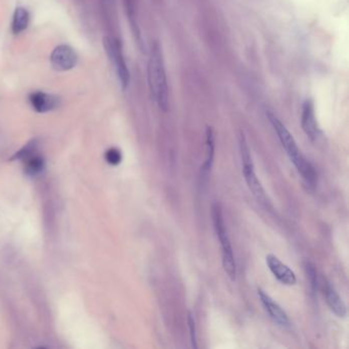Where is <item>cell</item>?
<instances>
[{
    "label": "cell",
    "instance_id": "6da1fadb",
    "mask_svg": "<svg viewBox=\"0 0 349 349\" xmlns=\"http://www.w3.org/2000/svg\"><path fill=\"white\" fill-rule=\"evenodd\" d=\"M266 116L271 126L273 127L278 139H280L282 147L284 148L291 162L296 167L298 173L302 176V178H303V180L309 185V187L311 188L315 187L316 181H317V175H316L315 169L312 166L311 163L303 155H302L291 132L287 129V127L283 124V122L278 119L272 112L267 111Z\"/></svg>",
    "mask_w": 349,
    "mask_h": 349
},
{
    "label": "cell",
    "instance_id": "7a4b0ae2",
    "mask_svg": "<svg viewBox=\"0 0 349 349\" xmlns=\"http://www.w3.org/2000/svg\"><path fill=\"white\" fill-rule=\"evenodd\" d=\"M148 82L152 98L160 110L167 112L169 109V90L166 77L164 59L158 42L152 45L148 63Z\"/></svg>",
    "mask_w": 349,
    "mask_h": 349
},
{
    "label": "cell",
    "instance_id": "3957f363",
    "mask_svg": "<svg viewBox=\"0 0 349 349\" xmlns=\"http://www.w3.org/2000/svg\"><path fill=\"white\" fill-rule=\"evenodd\" d=\"M239 147H240V156L242 160L243 174L250 192L252 193L254 198L257 200L263 207H265L266 209H270L271 208L270 200L268 199L260 180L258 179L257 175H256L254 163L251 156V151L249 149L247 139L243 132H241L240 134Z\"/></svg>",
    "mask_w": 349,
    "mask_h": 349
},
{
    "label": "cell",
    "instance_id": "277c9868",
    "mask_svg": "<svg viewBox=\"0 0 349 349\" xmlns=\"http://www.w3.org/2000/svg\"><path fill=\"white\" fill-rule=\"evenodd\" d=\"M212 221L219 239L221 250H222V265L225 273L230 278V281L235 282L237 278V265L235 260L234 250H232L230 240L227 234V229L224 223L221 207L218 203L212 205Z\"/></svg>",
    "mask_w": 349,
    "mask_h": 349
},
{
    "label": "cell",
    "instance_id": "5b68a950",
    "mask_svg": "<svg viewBox=\"0 0 349 349\" xmlns=\"http://www.w3.org/2000/svg\"><path fill=\"white\" fill-rule=\"evenodd\" d=\"M104 46L110 61L114 65L116 72H117L120 85L122 89L125 90L129 86L130 73L123 54L122 44L118 39L106 37L104 39Z\"/></svg>",
    "mask_w": 349,
    "mask_h": 349
},
{
    "label": "cell",
    "instance_id": "8992f818",
    "mask_svg": "<svg viewBox=\"0 0 349 349\" xmlns=\"http://www.w3.org/2000/svg\"><path fill=\"white\" fill-rule=\"evenodd\" d=\"M301 127L311 142L315 143L318 141L321 131L316 121L314 104L311 100H306L302 105Z\"/></svg>",
    "mask_w": 349,
    "mask_h": 349
},
{
    "label": "cell",
    "instance_id": "52a82bcc",
    "mask_svg": "<svg viewBox=\"0 0 349 349\" xmlns=\"http://www.w3.org/2000/svg\"><path fill=\"white\" fill-rule=\"evenodd\" d=\"M77 55L69 45H60L51 56V64L57 71L64 72L73 69L77 64Z\"/></svg>",
    "mask_w": 349,
    "mask_h": 349
},
{
    "label": "cell",
    "instance_id": "ba28073f",
    "mask_svg": "<svg viewBox=\"0 0 349 349\" xmlns=\"http://www.w3.org/2000/svg\"><path fill=\"white\" fill-rule=\"evenodd\" d=\"M266 264L276 280L285 286H293L297 283L295 272L285 263H283L276 256L268 254L266 256Z\"/></svg>",
    "mask_w": 349,
    "mask_h": 349
},
{
    "label": "cell",
    "instance_id": "9c48e42d",
    "mask_svg": "<svg viewBox=\"0 0 349 349\" xmlns=\"http://www.w3.org/2000/svg\"><path fill=\"white\" fill-rule=\"evenodd\" d=\"M257 293H258L259 299L261 301L264 309L269 314L271 319L283 328L289 327L290 319H289V316L286 313V311L280 305H278L276 302L268 294H266L262 289L258 288Z\"/></svg>",
    "mask_w": 349,
    "mask_h": 349
},
{
    "label": "cell",
    "instance_id": "30bf717a",
    "mask_svg": "<svg viewBox=\"0 0 349 349\" xmlns=\"http://www.w3.org/2000/svg\"><path fill=\"white\" fill-rule=\"evenodd\" d=\"M323 296L331 311L338 317L344 318L347 313L346 305L335 288L328 281H324L323 283Z\"/></svg>",
    "mask_w": 349,
    "mask_h": 349
},
{
    "label": "cell",
    "instance_id": "8fae6325",
    "mask_svg": "<svg viewBox=\"0 0 349 349\" xmlns=\"http://www.w3.org/2000/svg\"><path fill=\"white\" fill-rule=\"evenodd\" d=\"M29 100L33 109L38 113H46L56 109L60 102L56 96L43 91L33 92L30 95Z\"/></svg>",
    "mask_w": 349,
    "mask_h": 349
},
{
    "label": "cell",
    "instance_id": "7c38bea8",
    "mask_svg": "<svg viewBox=\"0 0 349 349\" xmlns=\"http://www.w3.org/2000/svg\"><path fill=\"white\" fill-rule=\"evenodd\" d=\"M215 155V136L213 128L207 126L206 128V158L201 167V175L202 177H207L210 173Z\"/></svg>",
    "mask_w": 349,
    "mask_h": 349
},
{
    "label": "cell",
    "instance_id": "4fadbf2b",
    "mask_svg": "<svg viewBox=\"0 0 349 349\" xmlns=\"http://www.w3.org/2000/svg\"><path fill=\"white\" fill-rule=\"evenodd\" d=\"M30 21V16L29 13L26 9L24 8H18L15 11L14 17H13V23H12V30L15 34H20L22 32H24Z\"/></svg>",
    "mask_w": 349,
    "mask_h": 349
},
{
    "label": "cell",
    "instance_id": "5bb4252c",
    "mask_svg": "<svg viewBox=\"0 0 349 349\" xmlns=\"http://www.w3.org/2000/svg\"><path fill=\"white\" fill-rule=\"evenodd\" d=\"M26 173L29 175H36L44 168V159L40 156H31L27 159Z\"/></svg>",
    "mask_w": 349,
    "mask_h": 349
},
{
    "label": "cell",
    "instance_id": "9a60e30c",
    "mask_svg": "<svg viewBox=\"0 0 349 349\" xmlns=\"http://www.w3.org/2000/svg\"><path fill=\"white\" fill-rule=\"evenodd\" d=\"M38 147V141L37 139H32L27 145L23 147L20 151H18L12 158L11 160H24L28 159L31 156L34 155L36 149Z\"/></svg>",
    "mask_w": 349,
    "mask_h": 349
},
{
    "label": "cell",
    "instance_id": "2e32d148",
    "mask_svg": "<svg viewBox=\"0 0 349 349\" xmlns=\"http://www.w3.org/2000/svg\"><path fill=\"white\" fill-rule=\"evenodd\" d=\"M304 268H305V272L307 274L308 281L310 283L311 290L313 292H315L317 289V272H316L315 265L310 261H306L304 263Z\"/></svg>",
    "mask_w": 349,
    "mask_h": 349
},
{
    "label": "cell",
    "instance_id": "e0dca14e",
    "mask_svg": "<svg viewBox=\"0 0 349 349\" xmlns=\"http://www.w3.org/2000/svg\"><path fill=\"white\" fill-rule=\"evenodd\" d=\"M105 158H106V161L109 163V164L116 166V165H119L121 163L122 154H121V151L118 150L117 148H110L106 152Z\"/></svg>",
    "mask_w": 349,
    "mask_h": 349
},
{
    "label": "cell",
    "instance_id": "ac0fdd59",
    "mask_svg": "<svg viewBox=\"0 0 349 349\" xmlns=\"http://www.w3.org/2000/svg\"><path fill=\"white\" fill-rule=\"evenodd\" d=\"M188 324H189V330H190V338H191V343L192 347L197 348V330H196V322L194 315L191 311L188 312Z\"/></svg>",
    "mask_w": 349,
    "mask_h": 349
}]
</instances>
